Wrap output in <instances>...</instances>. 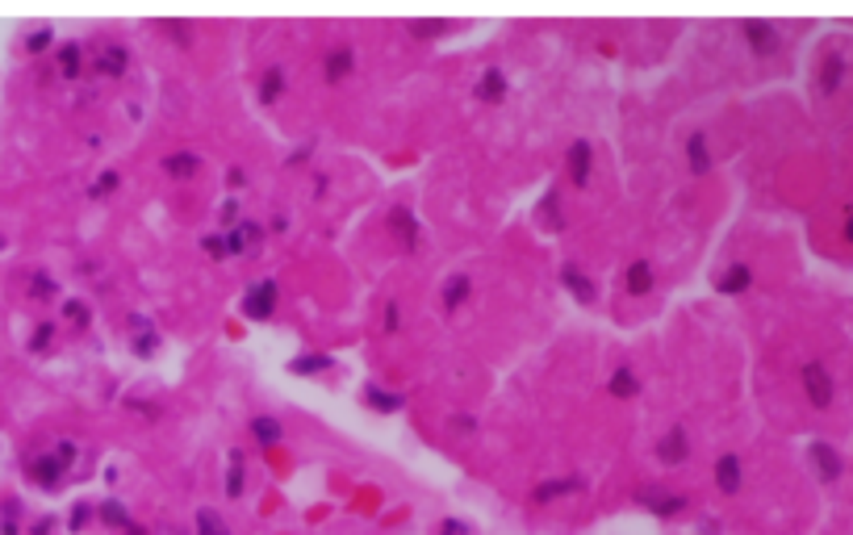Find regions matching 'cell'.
I'll list each match as a JSON object with an SVG mask.
<instances>
[{"label": "cell", "instance_id": "10", "mask_svg": "<svg viewBox=\"0 0 853 535\" xmlns=\"http://www.w3.org/2000/svg\"><path fill=\"white\" fill-rule=\"evenodd\" d=\"M715 481H720V489H728V494H732V489L740 485V464H736L732 456H724V460L715 464Z\"/></svg>", "mask_w": 853, "mask_h": 535}, {"label": "cell", "instance_id": "7", "mask_svg": "<svg viewBox=\"0 0 853 535\" xmlns=\"http://www.w3.org/2000/svg\"><path fill=\"white\" fill-rule=\"evenodd\" d=\"M96 67H100L105 76H122V71H126V51H122V46H105V51L96 55Z\"/></svg>", "mask_w": 853, "mask_h": 535}, {"label": "cell", "instance_id": "8", "mask_svg": "<svg viewBox=\"0 0 853 535\" xmlns=\"http://www.w3.org/2000/svg\"><path fill=\"white\" fill-rule=\"evenodd\" d=\"M624 284H628V293H632V297L648 293V289H653V272H648V264H632V268H628V276H624Z\"/></svg>", "mask_w": 853, "mask_h": 535}, {"label": "cell", "instance_id": "23", "mask_svg": "<svg viewBox=\"0 0 853 535\" xmlns=\"http://www.w3.org/2000/svg\"><path fill=\"white\" fill-rule=\"evenodd\" d=\"M745 30L753 33V46H758V51H770V46H774V42H770V30H761V26H745Z\"/></svg>", "mask_w": 853, "mask_h": 535}, {"label": "cell", "instance_id": "13", "mask_svg": "<svg viewBox=\"0 0 853 535\" xmlns=\"http://www.w3.org/2000/svg\"><path fill=\"white\" fill-rule=\"evenodd\" d=\"M502 88H506L502 71H485V80L477 84V96H481V100H490V96H502Z\"/></svg>", "mask_w": 853, "mask_h": 535}, {"label": "cell", "instance_id": "25", "mask_svg": "<svg viewBox=\"0 0 853 535\" xmlns=\"http://www.w3.org/2000/svg\"><path fill=\"white\" fill-rule=\"evenodd\" d=\"M76 67H80V51H76V46H63V71L76 76Z\"/></svg>", "mask_w": 853, "mask_h": 535}, {"label": "cell", "instance_id": "11", "mask_svg": "<svg viewBox=\"0 0 853 535\" xmlns=\"http://www.w3.org/2000/svg\"><path fill=\"white\" fill-rule=\"evenodd\" d=\"M389 226H398L402 230V247H414V239H418V230H414V222L406 209H393V218H389Z\"/></svg>", "mask_w": 853, "mask_h": 535}, {"label": "cell", "instance_id": "21", "mask_svg": "<svg viewBox=\"0 0 853 535\" xmlns=\"http://www.w3.org/2000/svg\"><path fill=\"white\" fill-rule=\"evenodd\" d=\"M314 368H326L322 355H306V360H293V373H314Z\"/></svg>", "mask_w": 853, "mask_h": 535}, {"label": "cell", "instance_id": "22", "mask_svg": "<svg viewBox=\"0 0 853 535\" xmlns=\"http://www.w3.org/2000/svg\"><path fill=\"white\" fill-rule=\"evenodd\" d=\"M205 251H210V255H226V251H230V239H222V234H210V239H205Z\"/></svg>", "mask_w": 853, "mask_h": 535}, {"label": "cell", "instance_id": "3", "mask_svg": "<svg viewBox=\"0 0 853 535\" xmlns=\"http://www.w3.org/2000/svg\"><path fill=\"white\" fill-rule=\"evenodd\" d=\"M197 167H201V159L192 155V151H176V155L163 159V172L172 176V180H185V176H197Z\"/></svg>", "mask_w": 853, "mask_h": 535}, {"label": "cell", "instance_id": "9", "mask_svg": "<svg viewBox=\"0 0 853 535\" xmlns=\"http://www.w3.org/2000/svg\"><path fill=\"white\" fill-rule=\"evenodd\" d=\"M657 456H661L665 464H678V460L686 456V435H682V431L665 435V440H661V447H657Z\"/></svg>", "mask_w": 853, "mask_h": 535}, {"label": "cell", "instance_id": "19", "mask_svg": "<svg viewBox=\"0 0 853 535\" xmlns=\"http://www.w3.org/2000/svg\"><path fill=\"white\" fill-rule=\"evenodd\" d=\"M276 93H281V67H272V71L264 76V100H272Z\"/></svg>", "mask_w": 853, "mask_h": 535}, {"label": "cell", "instance_id": "14", "mask_svg": "<svg viewBox=\"0 0 853 535\" xmlns=\"http://www.w3.org/2000/svg\"><path fill=\"white\" fill-rule=\"evenodd\" d=\"M465 297H469V281H465V276H452L448 289H443V306H460Z\"/></svg>", "mask_w": 853, "mask_h": 535}, {"label": "cell", "instance_id": "18", "mask_svg": "<svg viewBox=\"0 0 853 535\" xmlns=\"http://www.w3.org/2000/svg\"><path fill=\"white\" fill-rule=\"evenodd\" d=\"M197 527H201V535H226V531H222V523L210 514V510H201V514H197Z\"/></svg>", "mask_w": 853, "mask_h": 535}, {"label": "cell", "instance_id": "4", "mask_svg": "<svg viewBox=\"0 0 853 535\" xmlns=\"http://www.w3.org/2000/svg\"><path fill=\"white\" fill-rule=\"evenodd\" d=\"M561 281H565V289H569V293H573V297H577V301H586V306H594V297H599V289H594V284L586 281V276H581V272H577V268H565V272H561Z\"/></svg>", "mask_w": 853, "mask_h": 535}, {"label": "cell", "instance_id": "26", "mask_svg": "<svg viewBox=\"0 0 853 535\" xmlns=\"http://www.w3.org/2000/svg\"><path fill=\"white\" fill-rule=\"evenodd\" d=\"M113 185H118V176H113V172H105V176H100V185H96V192H109Z\"/></svg>", "mask_w": 853, "mask_h": 535}, {"label": "cell", "instance_id": "17", "mask_svg": "<svg viewBox=\"0 0 853 535\" xmlns=\"http://www.w3.org/2000/svg\"><path fill=\"white\" fill-rule=\"evenodd\" d=\"M686 155H691V167H695V172H707V142H703V138H698V134H695V138H691V147H686Z\"/></svg>", "mask_w": 853, "mask_h": 535}, {"label": "cell", "instance_id": "6", "mask_svg": "<svg viewBox=\"0 0 853 535\" xmlns=\"http://www.w3.org/2000/svg\"><path fill=\"white\" fill-rule=\"evenodd\" d=\"M252 435L264 443V447H276V443H281V422L268 418V414H259V418L252 422Z\"/></svg>", "mask_w": 853, "mask_h": 535}, {"label": "cell", "instance_id": "16", "mask_svg": "<svg viewBox=\"0 0 853 535\" xmlns=\"http://www.w3.org/2000/svg\"><path fill=\"white\" fill-rule=\"evenodd\" d=\"M611 393H615V398H632V393H636V377L628 373V368H619V373L611 377Z\"/></svg>", "mask_w": 853, "mask_h": 535}, {"label": "cell", "instance_id": "15", "mask_svg": "<svg viewBox=\"0 0 853 535\" xmlns=\"http://www.w3.org/2000/svg\"><path fill=\"white\" fill-rule=\"evenodd\" d=\"M573 489H577V481H548V485H539V489H536V502L561 498V494H573Z\"/></svg>", "mask_w": 853, "mask_h": 535}, {"label": "cell", "instance_id": "24", "mask_svg": "<svg viewBox=\"0 0 853 535\" xmlns=\"http://www.w3.org/2000/svg\"><path fill=\"white\" fill-rule=\"evenodd\" d=\"M368 402L377 410H398V398H385V393H377V389H368Z\"/></svg>", "mask_w": 853, "mask_h": 535}, {"label": "cell", "instance_id": "1", "mask_svg": "<svg viewBox=\"0 0 853 535\" xmlns=\"http://www.w3.org/2000/svg\"><path fill=\"white\" fill-rule=\"evenodd\" d=\"M272 306H276V284H259V289H252L243 297V314L247 318H268Z\"/></svg>", "mask_w": 853, "mask_h": 535}, {"label": "cell", "instance_id": "12", "mask_svg": "<svg viewBox=\"0 0 853 535\" xmlns=\"http://www.w3.org/2000/svg\"><path fill=\"white\" fill-rule=\"evenodd\" d=\"M807 393H812V402L828 406V380H824L820 368H807Z\"/></svg>", "mask_w": 853, "mask_h": 535}, {"label": "cell", "instance_id": "5", "mask_svg": "<svg viewBox=\"0 0 853 535\" xmlns=\"http://www.w3.org/2000/svg\"><path fill=\"white\" fill-rule=\"evenodd\" d=\"M569 176H573V185H586V176H590V142H573L569 147Z\"/></svg>", "mask_w": 853, "mask_h": 535}, {"label": "cell", "instance_id": "2", "mask_svg": "<svg viewBox=\"0 0 853 535\" xmlns=\"http://www.w3.org/2000/svg\"><path fill=\"white\" fill-rule=\"evenodd\" d=\"M351 67H356L351 46H335V51H326V59H322V76H326V80H343Z\"/></svg>", "mask_w": 853, "mask_h": 535}, {"label": "cell", "instance_id": "20", "mask_svg": "<svg viewBox=\"0 0 853 535\" xmlns=\"http://www.w3.org/2000/svg\"><path fill=\"white\" fill-rule=\"evenodd\" d=\"M745 284H749V272H745V268H732V276H724L720 289H732V293H736V289H745Z\"/></svg>", "mask_w": 853, "mask_h": 535}]
</instances>
